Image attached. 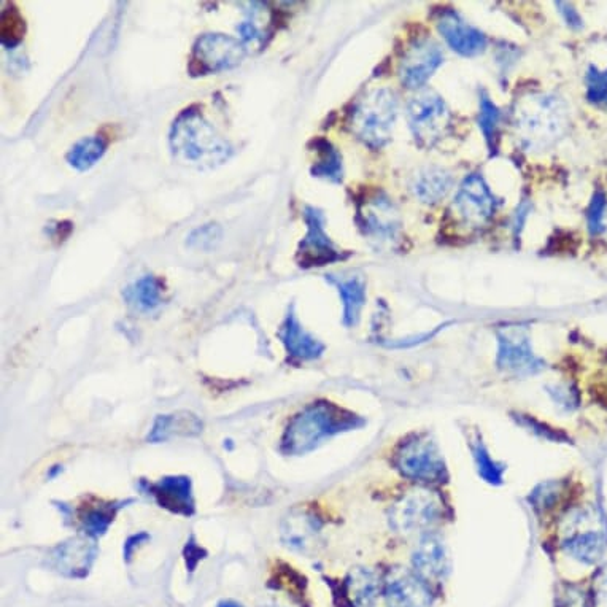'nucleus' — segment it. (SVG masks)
Returning a JSON list of instances; mask_svg holds the SVG:
<instances>
[{
  "label": "nucleus",
  "mask_w": 607,
  "mask_h": 607,
  "mask_svg": "<svg viewBox=\"0 0 607 607\" xmlns=\"http://www.w3.org/2000/svg\"><path fill=\"white\" fill-rule=\"evenodd\" d=\"M169 145L178 164L201 171L225 164L234 153L231 142L198 107L178 113L169 131Z\"/></svg>",
  "instance_id": "obj_1"
},
{
  "label": "nucleus",
  "mask_w": 607,
  "mask_h": 607,
  "mask_svg": "<svg viewBox=\"0 0 607 607\" xmlns=\"http://www.w3.org/2000/svg\"><path fill=\"white\" fill-rule=\"evenodd\" d=\"M569 121L568 104L555 94H525L515 102L512 112L517 142L531 153L557 144L568 131Z\"/></svg>",
  "instance_id": "obj_2"
},
{
  "label": "nucleus",
  "mask_w": 607,
  "mask_h": 607,
  "mask_svg": "<svg viewBox=\"0 0 607 607\" xmlns=\"http://www.w3.org/2000/svg\"><path fill=\"white\" fill-rule=\"evenodd\" d=\"M363 425V418L350 410L329 401H317L291 418L280 441V452L288 457H301L329 437Z\"/></svg>",
  "instance_id": "obj_3"
},
{
  "label": "nucleus",
  "mask_w": 607,
  "mask_h": 607,
  "mask_svg": "<svg viewBox=\"0 0 607 607\" xmlns=\"http://www.w3.org/2000/svg\"><path fill=\"white\" fill-rule=\"evenodd\" d=\"M398 96L390 88H377L353 105L348 128L356 139L372 150L390 142L398 118Z\"/></svg>",
  "instance_id": "obj_4"
},
{
  "label": "nucleus",
  "mask_w": 607,
  "mask_h": 607,
  "mask_svg": "<svg viewBox=\"0 0 607 607\" xmlns=\"http://www.w3.org/2000/svg\"><path fill=\"white\" fill-rule=\"evenodd\" d=\"M561 547L574 560L595 565L607 550V523L600 509L592 504L577 507L560 526Z\"/></svg>",
  "instance_id": "obj_5"
},
{
  "label": "nucleus",
  "mask_w": 607,
  "mask_h": 607,
  "mask_svg": "<svg viewBox=\"0 0 607 607\" xmlns=\"http://www.w3.org/2000/svg\"><path fill=\"white\" fill-rule=\"evenodd\" d=\"M396 468L415 482H442L447 468L436 442L428 434H414L396 452Z\"/></svg>",
  "instance_id": "obj_6"
},
{
  "label": "nucleus",
  "mask_w": 607,
  "mask_h": 607,
  "mask_svg": "<svg viewBox=\"0 0 607 607\" xmlns=\"http://www.w3.org/2000/svg\"><path fill=\"white\" fill-rule=\"evenodd\" d=\"M407 123L418 144L433 147L449 132V107L439 94L423 91L407 105Z\"/></svg>",
  "instance_id": "obj_7"
},
{
  "label": "nucleus",
  "mask_w": 607,
  "mask_h": 607,
  "mask_svg": "<svg viewBox=\"0 0 607 607\" xmlns=\"http://www.w3.org/2000/svg\"><path fill=\"white\" fill-rule=\"evenodd\" d=\"M247 55L244 42L225 34H204L194 43L190 72L193 75L220 74L240 66Z\"/></svg>",
  "instance_id": "obj_8"
},
{
  "label": "nucleus",
  "mask_w": 607,
  "mask_h": 607,
  "mask_svg": "<svg viewBox=\"0 0 607 607\" xmlns=\"http://www.w3.org/2000/svg\"><path fill=\"white\" fill-rule=\"evenodd\" d=\"M302 218L306 223V236L301 240L296 253V261L304 269L337 263L347 258V253L336 247L326 232L325 213L314 205H306Z\"/></svg>",
  "instance_id": "obj_9"
},
{
  "label": "nucleus",
  "mask_w": 607,
  "mask_h": 607,
  "mask_svg": "<svg viewBox=\"0 0 607 607\" xmlns=\"http://www.w3.org/2000/svg\"><path fill=\"white\" fill-rule=\"evenodd\" d=\"M498 366L515 376H533L546 363L533 352L530 336L523 326H504L498 329Z\"/></svg>",
  "instance_id": "obj_10"
},
{
  "label": "nucleus",
  "mask_w": 607,
  "mask_h": 607,
  "mask_svg": "<svg viewBox=\"0 0 607 607\" xmlns=\"http://www.w3.org/2000/svg\"><path fill=\"white\" fill-rule=\"evenodd\" d=\"M358 225L364 236L377 244H393L401 232V215L387 194L376 193L358 207Z\"/></svg>",
  "instance_id": "obj_11"
},
{
  "label": "nucleus",
  "mask_w": 607,
  "mask_h": 607,
  "mask_svg": "<svg viewBox=\"0 0 607 607\" xmlns=\"http://www.w3.org/2000/svg\"><path fill=\"white\" fill-rule=\"evenodd\" d=\"M442 504L430 490H415L399 499L390 512V523L398 533L425 531L439 520Z\"/></svg>",
  "instance_id": "obj_12"
},
{
  "label": "nucleus",
  "mask_w": 607,
  "mask_h": 607,
  "mask_svg": "<svg viewBox=\"0 0 607 607\" xmlns=\"http://www.w3.org/2000/svg\"><path fill=\"white\" fill-rule=\"evenodd\" d=\"M495 194L479 174H471L464 178L457 194H455V209L469 226H484L495 215Z\"/></svg>",
  "instance_id": "obj_13"
},
{
  "label": "nucleus",
  "mask_w": 607,
  "mask_h": 607,
  "mask_svg": "<svg viewBox=\"0 0 607 607\" xmlns=\"http://www.w3.org/2000/svg\"><path fill=\"white\" fill-rule=\"evenodd\" d=\"M444 62L441 47L431 39L415 40L399 62V80L409 89L422 88Z\"/></svg>",
  "instance_id": "obj_14"
},
{
  "label": "nucleus",
  "mask_w": 607,
  "mask_h": 607,
  "mask_svg": "<svg viewBox=\"0 0 607 607\" xmlns=\"http://www.w3.org/2000/svg\"><path fill=\"white\" fill-rule=\"evenodd\" d=\"M145 495L155 499L159 507L172 514L191 517L196 512L194 503L193 482L186 476H167L158 482H140Z\"/></svg>",
  "instance_id": "obj_15"
},
{
  "label": "nucleus",
  "mask_w": 607,
  "mask_h": 607,
  "mask_svg": "<svg viewBox=\"0 0 607 607\" xmlns=\"http://www.w3.org/2000/svg\"><path fill=\"white\" fill-rule=\"evenodd\" d=\"M437 31L442 39L449 43L453 51L466 58H474L484 53L487 48V37L479 29L472 28L457 12L444 10L436 20Z\"/></svg>",
  "instance_id": "obj_16"
},
{
  "label": "nucleus",
  "mask_w": 607,
  "mask_h": 607,
  "mask_svg": "<svg viewBox=\"0 0 607 607\" xmlns=\"http://www.w3.org/2000/svg\"><path fill=\"white\" fill-rule=\"evenodd\" d=\"M412 565L415 574L426 584L442 582L450 569L449 552L444 541L436 534L422 536L412 553Z\"/></svg>",
  "instance_id": "obj_17"
},
{
  "label": "nucleus",
  "mask_w": 607,
  "mask_h": 607,
  "mask_svg": "<svg viewBox=\"0 0 607 607\" xmlns=\"http://www.w3.org/2000/svg\"><path fill=\"white\" fill-rule=\"evenodd\" d=\"M388 607H431L433 595L425 580L409 571H393L385 582Z\"/></svg>",
  "instance_id": "obj_18"
},
{
  "label": "nucleus",
  "mask_w": 607,
  "mask_h": 607,
  "mask_svg": "<svg viewBox=\"0 0 607 607\" xmlns=\"http://www.w3.org/2000/svg\"><path fill=\"white\" fill-rule=\"evenodd\" d=\"M277 336L291 361H315L321 358L326 350V345L301 325L298 315L294 312V306L288 309Z\"/></svg>",
  "instance_id": "obj_19"
},
{
  "label": "nucleus",
  "mask_w": 607,
  "mask_h": 607,
  "mask_svg": "<svg viewBox=\"0 0 607 607\" xmlns=\"http://www.w3.org/2000/svg\"><path fill=\"white\" fill-rule=\"evenodd\" d=\"M97 547L88 539H70L53 553L59 573L69 577H85L96 558Z\"/></svg>",
  "instance_id": "obj_20"
},
{
  "label": "nucleus",
  "mask_w": 607,
  "mask_h": 607,
  "mask_svg": "<svg viewBox=\"0 0 607 607\" xmlns=\"http://www.w3.org/2000/svg\"><path fill=\"white\" fill-rule=\"evenodd\" d=\"M333 287H336L337 293L341 296L342 323L347 328H355L361 320L364 304H366V282L360 275L352 277H337V275H326Z\"/></svg>",
  "instance_id": "obj_21"
},
{
  "label": "nucleus",
  "mask_w": 607,
  "mask_h": 607,
  "mask_svg": "<svg viewBox=\"0 0 607 607\" xmlns=\"http://www.w3.org/2000/svg\"><path fill=\"white\" fill-rule=\"evenodd\" d=\"M202 428L204 423L198 415L182 410L175 414L158 415L147 439L151 444H158L169 441L172 437L198 436L202 433Z\"/></svg>",
  "instance_id": "obj_22"
},
{
  "label": "nucleus",
  "mask_w": 607,
  "mask_h": 607,
  "mask_svg": "<svg viewBox=\"0 0 607 607\" xmlns=\"http://www.w3.org/2000/svg\"><path fill=\"white\" fill-rule=\"evenodd\" d=\"M453 186V175L444 167H423L412 178L410 190L423 204H437Z\"/></svg>",
  "instance_id": "obj_23"
},
{
  "label": "nucleus",
  "mask_w": 607,
  "mask_h": 607,
  "mask_svg": "<svg viewBox=\"0 0 607 607\" xmlns=\"http://www.w3.org/2000/svg\"><path fill=\"white\" fill-rule=\"evenodd\" d=\"M123 299L132 310L148 314L164 301V285L155 275H144L124 288Z\"/></svg>",
  "instance_id": "obj_24"
},
{
  "label": "nucleus",
  "mask_w": 607,
  "mask_h": 607,
  "mask_svg": "<svg viewBox=\"0 0 607 607\" xmlns=\"http://www.w3.org/2000/svg\"><path fill=\"white\" fill-rule=\"evenodd\" d=\"M380 587L374 571L356 568L345 579V596L352 607H372L379 598Z\"/></svg>",
  "instance_id": "obj_25"
},
{
  "label": "nucleus",
  "mask_w": 607,
  "mask_h": 607,
  "mask_svg": "<svg viewBox=\"0 0 607 607\" xmlns=\"http://www.w3.org/2000/svg\"><path fill=\"white\" fill-rule=\"evenodd\" d=\"M128 503H131V499L129 501H113V503L99 501L96 504H88V506L83 507L80 515H78L80 528L88 538L96 539L99 536H104L113 520H115L118 511Z\"/></svg>",
  "instance_id": "obj_26"
},
{
  "label": "nucleus",
  "mask_w": 607,
  "mask_h": 607,
  "mask_svg": "<svg viewBox=\"0 0 607 607\" xmlns=\"http://www.w3.org/2000/svg\"><path fill=\"white\" fill-rule=\"evenodd\" d=\"M318 159L310 169L312 177L323 178L326 182L342 183L344 180V163L341 151L337 150L331 142L325 139L314 140Z\"/></svg>",
  "instance_id": "obj_27"
},
{
  "label": "nucleus",
  "mask_w": 607,
  "mask_h": 607,
  "mask_svg": "<svg viewBox=\"0 0 607 607\" xmlns=\"http://www.w3.org/2000/svg\"><path fill=\"white\" fill-rule=\"evenodd\" d=\"M107 145L104 137H83L67 151V164L78 172L89 171L104 158Z\"/></svg>",
  "instance_id": "obj_28"
},
{
  "label": "nucleus",
  "mask_w": 607,
  "mask_h": 607,
  "mask_svg": "<svg viewBox=\"0 0 607 607\" xmlns=\"http://www.w3.org/2000/svg\"><path fill=\"white\" fill-rule=\"evenodd\" d=\"M318 530L317 520L306 512L290 515L283 526V541L293 549L306 550L317 539Z\"/></svg>",
  "instance_id": "obj_29"
},
{
  "label": "nucleus",
  "mask_w": 607,
  "mask_h": 607,
  "mask_svg": "<svg viewBox=\"0 0 607 607\" xmlns=\"http://www.w3.org/2000/svg\"><path fill=\"white\" fill-rule=\"evenodd\" d=\"M24 34H26V21L21 15L20 8L15 4H4L2 8V16H0V40L4 43V47H18L23 42Z\"/></svg>",
  "instance_id": "obj_30"
},
{
  "label": "nucleus",
  "mask_w": 607,
  "mask_h": 607,
  "mask_svg": "<svg viewBox=\"0 0 607 607\" xmlns=\"http://www.w3.org/2000/svg\"><path fill=\"white\" fill-rule=\"evenodd\" d=\"M499 121H501V112L495 102L487 94H482L480 96L479 128L484 134L488 148L492 151L496 150V144H498Z\"/></svg>",
  "instance_id": "obj_31"
},
{
  "label": "nucleus",
  "mask_w": 607,
  "mask_h": 607,
  "mask_svg": "<svg viewBox=\"0 0 607 607\" xmlns=\"http://www.w3.org/2000/svg\"><path fill=\"white\" fill-rule=\"evenodd\" d=\"M472 455L476 460L477 469H479L480 476L487 480L488 484H501L503 480L504 466L496 463L490 453H488L487 447L482 444L479 437H476L471 444Z\"/></svg>",
  "instance_id": "obj_32"
},
{
  "label": "nucleus",
  "mask_w": 607,
  "mask_h": 607,
  "mask_svg": "<svg viewBox=\"0 0 607 607\" xmlns=\"http://www.w3.org/2000/svg\"><path fill=\"white\" fill-rule=\"evenodd\" d=\"M221 237H223V229L218 223H205L191 231L190 236L186 237V245L193 250L212 252L220 244Z\"/></svg>",
  "instance_id": "obj_33"
},
{
  "label": "nucleus",
  "mask_w": 607,
  "mask_h": 607,
  "mask_svg": "<svg viewBox=\"0 0 607 607\" xmlns=\"http://www.w3.org/2000/svg\"><path fill=\"white\" fill-rule=\"evenodd\" d=\"M587 101L596 107H607V69L590 66L585 75Z\"/></svg>",
  "instance_id": "obj_34"
},
{
  "label": "nucleus",
  "mask_w": 607,
  "mask_h": 607,
  "mask_svg": "<svg viewBox=\"0 0 607 607\" xmlns=\"http://www.w3.org/2000/svg\"><path fill=\"white\" fill-rule=\"evenodd\" d=\"M606 212V198H604V194L601 191H598L593 196L592 205H590V210H588V228H590L593 234L603 231Z\"/></svg>",
  "instance_id": "obj_35"
},
{
  "label": "nucleus",
  "mask_w": 607,
  "mask_h": 607,
  "mask_svg": "<svg viewBox=\"0 0 607 607\" xmlns=\"http://www.w3.org/2000/svg\"><path fill=\"white\" fill-rule=\"evenodd\" d=\"M590 607H607V565L593 577L592 596H590Z\"/></svg>",
  "instance_id": "obj_36"
},
{
  "label": "nucleus",
  "mask_w": 607,
  "mask_h": 607,
  "mask_svg": "<svg viewBox=\"0 0 607 607\" xmlns=\"http://www.w3.org/2000/svg\"><path fill=\"white\" fill-rule=\"evenodd\" d=\"M185 555L186 566L190 568V571H194L196 565L207 555V552L202 547H199L194 536H191L190 541L186 542Z\"/></svg>",
  "instance_id": "obj_37"
},
{
  "label": "nucleus",
  "mask_w": 607,
  "mask_h": 607,
  "mask_svg": "<svg viewBox=\"0 0 607 607\" xmlns=\"http://www.w3.org/2000/svg\"><path fill=\"white\" fill-rule=\"evenodd\" d=\"M555 7L558 8V12H560V15L563 16V20L566 21L569 28H582V18H580L579 12H577L573 5L565 4V2H557Z\"/></svg>",
  "instance_id": "obj_38"
},
{
  "label": "nucleus",
  "mask_w": 607,
  "mask_h": 607,
  "mask_svg": "<svg viewBox=\"0 0 607 607\" xmlns=\"http://www.w3.org/2000/svg\"><path fill=\"white\" fill-rule=\"evenodd\" d=\"M148 539H150V536H148L147 533L132 534V536H129L128 541L124 542V560L131 561L132 555L136 552V547H139L140 544H144Z\"/></svg>",
  "instance_id": "obj_39"
},
{
  "label": "nucleus",
  "mask_w": 607,
  "mask_h": 607,
  "mask_svg": "<svg viewBox=\"0 0 607 607\" xmlns=\"http://www.w3.org/2000/svg\"><path fill=\"white\" fill-rule=\"evenodd\" d=\"M555 401H558L561 406H566V409H573V407L577 406L576 391L557 387L555 388Z\"/></svg>",
  "instance_id": "obj_40"
},
{
  "label": "nucleus",
  "mask_w": 607,
  "mask_h": 607,
  "mask_svg": "<svg viewBox=\"0 0 607 607\" xmlns=\"http://www.w3.org/2000/svg\"><path fill=\"white\" fill-rule=\"evenodd\" d=\"M528 212H530V205H528V202L523 201L522 205L519 207V210H517V213H515V236L522 231L523 225H525V218L528 217Z\"/></svg>",
  "instance_id": "obj_41"
},
{
  "label": "nucleus",
  "mask_w": 607,
  "mask_h": 607,
  "mask_svg": "<svg viewBox=\"0 0 607 607\" xmlns=\"http://www.w3.org/2000/svg\"><path fill=\"white\" fill-rule=\"evenodd\" d=\"M217 607H244V606H240V604L236 603V601L225 600V601H221V603L218 604Z\"/></svg>",
  "instance_id": "obj_42"
},
{
  "label": "nucleus",
  "mask_w": 607,
  "mask_h": 607,
  "mask_svg": "<svg viewBox=\"0 0 607 607\" xmlns=\"http://www.w3.org/2000/svg\"><path fill=\"white\" fill-rule=\"evenodd\" d=\"M603 231L607 232V212H606V218H604V229Z\"/></svg>",
  "instance_id": "obj_43"
}]
</instances>
